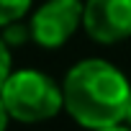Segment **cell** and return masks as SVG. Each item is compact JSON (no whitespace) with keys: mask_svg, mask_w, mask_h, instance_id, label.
Segmentation results:
<instances>
[{"mask_svg":"<svg viewBox=\"0 0 131 131\" xmlns=\"http://www.w3.org/2000/svg\"><path fill=\"white\" fill-rule=\"evenodd\" d=\"M8 113L18 123H44L64 111L62 85H57L41 70H13L0 88Z\"/></svg>","mask_w":131,"mask_h":131,"instance_id":"7a4b0ae2","label":"cell"},{"mask_svg":"<svg viewBox=\"0 0 131 131\" xmlns=\"http://www.w3.org/2000/svg\"><path fill=\"white\" fill-rule=\"evenodd\" d=\"M0 36L5 39L8 46H21V44H26L31 39V26L23 23V18H21V21H13V23L3 26V34H0Z\"/></svg>","mask_w":131,"mask_h":131,"instance_id":"8992f818","label":"cell"},{"mask_svg":"<svg viewBox=\"0 0 131 131\" xmlns=\"http://www.w3.org/2000/svg\"><path fill=\"white\" fill-rule=\"evenodd\" d=\"M82 28L103 46L126 41L131 36V0H85Z\"/></svg>","mask_w":131,"mask_h":131,"instance_id":"277c9868","label":"cell"},{"mask_svg":"<svg viewBox=\"0 0 131 131\" xmlns=\"http://www.w3.org/2000/svg\"><path fill=\"white\" fill-rule=\"evenodd\" d=\"M13 72V57H10V46L5 44V39L0 36V88L5 85V80Z\"/></svg>","mask_w":131,"mask_h":131,"instance_id":"52a82bcc","label":"cell"},{"mask_svg":"<svg viewBox=\"0 0 131 131\" xmlns=\"http://www.w3.org/2000/svg\"><path fill=\"white\" fill-rule=\"evenodd\" d=\"M8 121H10V113H8V105H5L3 95H0V131L8 128Z\"/></svg>","mask_w":131,"mask_h":131,"instance_id":"ba28073f","label":"cell"},{"mask_svg":"<svg viewBox=\"0 0 131 131\" xmlns=\"http://www.w3.org/2000/svg\"><path fill=\"white\" fill-rule=\"evenodd\" d=\"M34 5V0H0V28L13 23V21H21Z\"/></svg>","mask_w":131,"mask_h":131,"instance_id":"5b68a950","label":"cell"},{"mask_svg":"<svg viewBox=\"0 0 131 131\" xmlns=\"http://www.w3.org/2000/svg\"><path fill=\"white\" fill-rule=\"evenodd\" d=\"M123 123H126V126H131V98H128V103H126V113H123Z\"/></svg>","mask_w":131,"mask_h":131,"instance_id":"30bf717a","label":"cell"},{"mask_svg":"<svg viewBox=\"0 0 131 131\" xmlns=\"http://www.w3.org/2000/svg\"><path fill=\"white\" fill-rule=\"evenodd\" d=\"M93 131H131V126H126V123H113V126H103V128H93Z\"/></svg>","mask_w":131,"mask_h":131,"instance_id":"9c48e42d","label":"cell"},{"mask_svg":"<svg viewBox=\"0 0 131 131\" xmlns=\"http://www.w3.org/2000/svg\"><path fill=\"white\" fill-rule=\"evenodd\" d=\"M64 111L75 123L88 131L123 123L126 103L131 98V82L113 62L90 57L80 59L62 80Z\"/></svg>","mask_w":131,"mask_h":131,"instance_id":"6da1fadb","label":"cell"},{"mask_svg":"<svg viewBox=\"0 0 131 131\" xmlns=\"http://www.w3.org/2000/svg\"><path fill=\"white\" fill-rule=\"evenodd\" d=\"M85 0H44L31 13V41L41 49L64 46L82 26Z\"/></svg>","mask_w":131,"mask_h":131,"instance_id":"3957f363","label":"cell"}]
</instances>
